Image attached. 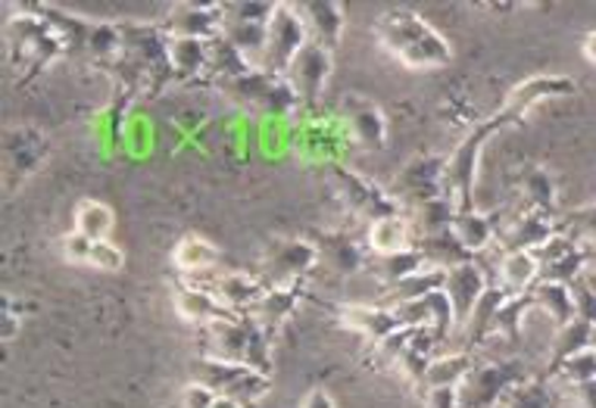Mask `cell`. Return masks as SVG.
<instances>
[{
    "label": "cell",
    "mask_w": 596,
    "mask_h": 408,
    "mask_svg": "<svg viewBox=\"0 0 596 408\" xmlns=\"http://www.w3.org/2000/svg\"><path fill=\"white\" fill-rule=\"evenodd\" d=\"M375 38L406 69H440L452 60L450 42L434 28L432 22L406 13V10L381 13L375 22Z\"/></svg>",
    "instance_id": "obj_1"
},
{
    "label": "cell",
    "mask_w": 596,
    "mask_h": 408,
    "mask_svg": "<svg viewBox=\"0 0 596 408\" xmlns=\"http://www.w3.org/2000/svg\"><path fill=\"white\" fill-rule=\"evenodd\" d=\"M509 119L503 113H494L491 119H481L472 131L466 135V141L459 143L447 160L444 172V194L456 206V215L472 212L474 209V182H478V163H481V150L484 143L494 138L496 131H503Z\"/></svg>",
    "instance_id": "obj_2"
},
{
    "label": "cell",
    "mask_w": 596,
    "mask_h": 408,
    "mask_svg": "<svg viewBox=\"0 0 596 408\" xmlns=\"http://www.w3.org/2000/svg\"><path fill=\"white\" fill-rule=\"evenodd\" d=\"M219 91H226L241 109H248L253 116H268V119H285L303 106L285 75H268L263 69H253L248 75L222 84Z\"/></svg>",
    "instance_id": "obj_3"
},
{
    "label": "cell",
    "mask_w": 596,
    "mask_h": 408,
    "mask_svg": "<svg viewBox=\"0 0 596 408\" xmlns=\"http://www.w3.org/2000/svg\"><path fill=\"white\" fill-rule=\"evenodd\" d=\"M329 182H331V190L337 194V200L344 203V209H347L349 215L366 219L369 225L381 222V219L406 215V212H403V206L397 203V200L391 197V190L378 187V184L369 182L366 175L353 172L349 165L331 163Z\"/></svg>",
    "instance_id": "obj_4"
},
{
    "label": "cell",
    "mask_w": 596,
    "mask_h": 408,
    "mask_svg": "<svg viewBox=\"0 0 596 408\" xmlns=\"http://www.w3.org/2000/svg\"><path fill=\"white\" fill-rule=\"evenodd\" d=\"M7 38H10V50H13V62L20 69L42 72L54 60L66 57V47L57 38V32L32 10V13H16L10 25H7Z\"/></svg>",
    "instance_id": "obj_5"
},
{
    "label": "cell",
    "mask_w": 596,
    "mask_h": 408,
    "mask_svg": "<svg viewBox=\"0 0 596 408\" xmlns=\"http://www.w3.org/2000/svg\"><path fill=\"white\" fill-rule=\"evenodd\" d=\"M309 44V28L300 7L278 3L275 16L268 22L266 54L260 60V69L268 75H288L290 62L300 57V50Z\"/></svg>",
    "instance_id": "obj_6"
},
{
    "label": "cell",
    "mask_w": 596,
    "mask_h": 408,
    "mask_svg": "<svg viewBox=\"0 0 596 408\" xmlns=\"http://www.w3.org/2000/svg\"><path fill=\"white\" fill-rule=\"evenodd\" d=\"M522 381H528V365L522 359L474 365L459 387V403L462 408H496L503 396Z\"/></svg>",
    "instance_id": "obj_7"
},
{
    "label": "cell",
    "mask_w": 596,
    "mask_h": 408,
    "mask_svg": "<svg viewBox=\"0 0 596 408\" xmlns=\"http://www.w3.org/2000/svg\"><path fill=\"white\" fill-rule=\"evenodd\" d=\"M444 172H447V160L440 156H415L400 168V175L391 182V197L406 209H419V206L432 203L447 197L444 194Z\"/></svg>",
    "instance_id": "obj_8"
},
{
    "label": "cell",
    "mask_w": 596,
    "mask_h": 408,
    "mask_svg": "<svg viewBox=\"0 0 596 408\" xmlns=\"http://www.w3.org/2000/svg\"><path fill=\"white\" fill-rule=\"evenodd\" d=\"M266 275L272 287L303 284L319 263V249L307 237H272L266 246Z\"/></svg>",
    "instance_id": "obj_9"
},
{
    "label": "cell",
    "mask_w": 596,
    "mask_h": 408,
    "mask_svg": "<svg viewBox=\"0 0 596 408\" xmlns=\"http://www.w3.org/2000/svg\"><path fill=\"white\" fill-rule=\"evenodd\" d=\"M169 38L216 42L226 28V3H175L163 20Z\"/></svg>",
    "instance_id": "obj_10"
},
{
    "label": "cell",
    "mask_w": 596,
    "mask_h": 408,
    "mask_svg": "<svg viewBox=\"0 0 596 408\" xmlns=\"http://www.w3.org/2000/svg\"><path fill=\"white\" fill-rule=\"evenodd\" d=\"M341 119L347 128V138L356 147L378 153L388 147V119L378 109V103L366 101L363 94H347L341 101Z\"/></svg>",
    "instance_id": "obj_11"
},
{
    "label": "cell",
    "mask_w": 596,
    "mask_h": 408,
    "mask_svg": "<svg viewBox=\"0 0 596 408\" xmlns=\"http://www.w3.org/2000/svg\"><path fill=\"white\" fill-rule=\"evenodd\" d=\"M309 241L319 249V263L337 278H353L369 268V246L344 231H316Z\"/></svg>",
    "instance_id": "obj_12"
},
{
    "label": "cell",
    "mask_w": 596,
    "mask_h": 408,
    "mask_svg": "<svg viewBox=\"0 0 596 408\" xmlns=\"http://www.w3.org/2000/svg\"><path fill=\"white\" fill-rule=\"evenodd\" d=\"M290 82V88L297 91V97L303 106H316V103L322 101V94H325V84L331 79V50H325L322 44L309 42L303 50H300V57L290 62L288 75H285Z\"/></svg>",
    "instance_id": "obj_13"
},
{
    "label": "cell",
    "mask_w": 596,
    "mask_h": 408,
    "mask_svg": "<svg viewBox=\"0 0 596 408\" xmlns=\"http://www.w3.org/2000/svg\"><path fill=\"white\" fill-rule=\"evenodd\" d=\"M488 287H491V281H488V271L481 266V259H474V263H466V266L450 268V271H447L444 290H447V296H450L459 330H462L466 322L472 318L474 306L481 303V296L488 293Z\"/></svg>",
    "instance_id": "obj_14"
},
{
    "label": "cell",
    "mask_w": 596,
    "mask_h": 408,
    "mask_svg": "<svg viewBox=\"0 0 596 408\" xmlns=\"http://www.w3.org/2000/svg\"><path fill=\"white\" fill-rule=\"evenodd\" d=\"M572 91H575L572 79H562V75H537V79H528V82L513 88L506 103L500 106V113L509 119V125H518L525 123V116L535 109L537 103L550 101V97H562V94H572Z\"/></svg>",
    "instance_id": "obj_15"
},
{
    "label": "cell",
    "mask_w": 596,
    "mask_h": 408,
    "mask_svg": "<svg viewBox=\"0 0 596 408\" xmlns=\"http://www.w3.org/2000/svg\"><path fill=\"white\" fill-rule=\"evenodd\" d=\"M172 303H175V312L185 318L187 325L194 327L216 325V322H238V318H241L238 312H231L228 306H222V303L200 284H175V290H172Z\"/></svg>",
    "instance_id": "obj_16"
},
{
    "label": "cell",
    "mask_w": 596,
    "mask_h": 408,
    "mask_svg": "<svg viewBox=\"0 0 596 408\" xmlns=\"http://www.w3.org/2000/svg\"><path fill=\"white\" fill-rule=\"evenodd\" d=\"M194 284V281H191ZM222 306H228L231 312H238V315H248L250 308L256 306L260 300H263V293H266L268 287L263 281H256V278H250V275H241V271H216V275H209L204 284Z\"/></svg>",
    "instance_id": "obj_17"
},
{
    "label": "cell",
    "mask_w": 596,
    "mask_h": 408,
    "mask_svg": "<svg viewBox=\"0 0 596 408\" xmlns=\"http://www.w3.org/2000/svg\"><path fill=\"white\" fill-rule=\"evenodd\" d=\"M559 231H555L553 219L550 215H540L535 209H528V212H522L518 219H515L513 225L503 228L500 234H496V249L506 256V253H535L540 246L547 244L550 237H555Z\"/></svg>",
    "instance_id": "obj_18"
},
{
    "label": "cell",
    "mask_w": 596,
    "mask_h": 408,
    "mask_svg": "<svg viewBox=\"0 0 596 408\" xmlns=\"http://www.w3.org/2000/svg\"><path fill=\"white\" fill-rule=\"evenodd\" d=\"M337 322L363 337H369L371 343L378 347L381 340H388L391 334L403 330V322L397 315V308H381V306H366V303H356V306H341L337 308Z\"/></svg>",
    "instance_id": "obj_19"
},
{
    "label": "cell",
    "mask_w": 596,
    "mask_h": 408,
    "mask_svg": "<svg viewBox=\"0 0 596 408\" xmlns=\"http://www.w3.org/2000/svg\"><path fill=\"white\" fill-rule=\"evenodd\" d=\"M200 352L222 359V362H238L244 365L248 359V318L241 315L238 322H216V325L200 327Z\"/></svg>",
    "instance_id": "obj_20"
},
{
    "label": "cell",
    "mask_w": 596,
    "mask_h": 408,
    "mask_svg": "<svg viewBox=\"0 0 596 408\" xmlns=\"http://www.w3.org/2000/svg\"><path fill=\"white\" fill-rule=\"evenodd\" d=\"M303 296H307L303 284L268 287L266 293H263V300L250 308L248 315L256 322V325L263 327V330H266L268 337H275V334H278V327L285 325L290 315L297 312V306H300V300H303Z\"/></svg>",
    "instance_id": "obj_21"
},
{
    "label": "cell",
    "mask_w": 596,
    "mask_h": 408,
    "mask_svg": "<svg viewBox=\"0 0 596 408\" xmlns=\"http://www.w3.org/2000/svg\"><path fill=\"white\" fill-rule=\"evenodd\" d=\"M219 263H222V249L197 234H185L172 249V266L187 275L191 281H197L200 275H216Z\"/></svg>",
    "instance_id": "obj_22"
},
{
    "label": "cell",
    "mask_w": 596,
    "mask_h": 408,
    "mask_svg": "<svg viewBox=\"0 0 596 408\" xmlns=\"http://www.w3.org/2000/svg\"><path fill=\"white\" fill-rule=\"evenodd\" d=\"M309 28V42L322 44L325 50H334L344 35V7L334 0H309L300 7Z\"/></svg>",
    "instance_id": "obj_23"
},
{
    "label": "cell",
    "mask_w": 596,
    "mask_h": 408,
    "mask_svg": "<svg viewBox=\"0 0 596 408\" xmlns=\"http://www.w3.org/2000/svg\"><path fill=\"white\" fill-rule=\"evenodd\" d=\"M415 249L425 256V263L440 271L474 263V256L466 249V244L456 237V231H440V234H428V237H415Z\"/></svg>",
    "instance_id": "obj_24"
},
{
    "label": "cell",
    "mask_w": 596,
    "mask_h": 408,
    "mask_svg": "<svg viewBox=\"0 0 596 408\" xmlns=\"http://www.w3.org/2000/svg\"><path fill=\"white\" fill-rule=\"evenodd\" d=\"M506 296H509V290H503V287H488V293L481 296V303L474 306L472 318L466 322L462 327V334H466V352H474V347H481L484 340H491L496 334V312L500 306L506 303Z\"/></svg>",
    "instance_id": "obj_25"
},
{
    "label": "cell",
    "mask_w": 596,
    "mask_h": 408,
    "mask_svg": "<svg viewBox=\"0 0 596 408\" xmlns=\"http://www.w3.org/2000/svg\"><path fill=\"white\" fill-rule=\"evenodd\" d=\"M452 231H456V237L466 244V249L472 253L474 259L478 256H484L488 249H494L496 246V219L491 212H462V215H456V222H452Z\"/></svg>",
    "instance_id": "obj_26"
},
{
    "label": "cell",
    "mask_w": 596,
    "mask_h": 408,
    "mask_svg": "<svg viewBox=\"0 0 596 408\" xmlns=\"http://www.w3.org/2000/svg\"><path fill=\"white\" fill-rule=\"evenodd\" d=\"M253 69H256V66H253L234 44L226 42L222 35H219L216 42H209V69H206V79H209V82H216L222 88V84L234 82V79L248 75Z\"/></svg>",
    "instance_id": "obj_27"
},
{
    "label": "cell",
    "mask_w": 596,
    "mask_h": 408,
    "mask_svg": "<svg viewBox=\"0 0 596 408\" xmlns=\"http://www.w3.org/2000/svg\"><path fill=\"white\" fill-rule=\"evenodd\" d=\"M366 246H369V253H375L378 259L381 256H393V253H403V249H412L415 237H412L410 219L406 215H397V219H381V222L369 225Z\"/></svg>",
    "instance_id": "obj_28"
},
{
    "label": "cell",
    "mask_w": 596,
    "mask_h": 408,
    "mask_svg": "<svg viewBox=\"0 0 596 408\" xmlns=\"http://www.w3.org/2000/svg\"><path fill=\"white\" fill-rule=\"evenodd\" d=\"M169 62H172V79H200L209 69V42L194 38H172L169 42Z\"/></svg>",
    "instance_id": "obj_29"
},
{
    "label": "cell",
    "mask_w": 596,
    "mask_h": 408,
    "mask_svg": "<svg viewBox=\"0 0 596 408\" xmlns=\"http://www.w3.org/2000/svg\"><path fill=\"white\" fill-rule=\"evenodd\" d=\"M248 365H238V362H222V359H213V355H197L191 362V381L194 384H204L213 393H228L234 387L244 374H248Z\"/></svg>",
    "instance_id": "obj_30"
},
{
    "label": "cell",
    "mask_w": 596,
    "mask_h": 408,
    "mask_svg": "<svg viewBox=\"0 0 596 408\" xmlns=\"http://www.w3.org/2000/svg\"><path fill=\"white\" fill-rule=\"evenodd\" d=\"M531 300L535 308H543L555 325L565 327L575 322V290L565 284H555V281H537L531 287Z\"/></svg>",
    "instance_id": "obj_31"
},
{
    "label": "cell",
    "mask_w": 596,
    "mask_h": 408,
    "mask_svg": "<svg viewBox=\"0 0 596 408\" xmlns=\"http://www.w3.org/2000/svg\"><path fill=\"white\" fill-rule=\"evenodd\" d=\"M474 368L472 352H450V355H434L432 365H428V374L422 381L425 389L437 387H462V381L469 377V371Z\"/></svg>",
    "instance_id": "obj_32"
},
{
    "label": "cell",
    "mask_w": 596,
    "mask_h": 408,
    "mask_svg": "<svg viewBox=\"0 0 596 408\" xmlns=\"http://www.w3.org/2000/svg\"><path fill=\"white\" fill-rule=\"evenodd\" d=\"M540 281V263L535 253H506L500 259V287L509 293H528Z\"/></svg>",
    "instance_id": "obj_33"
},
{
    "label": "cell",
    "mask_w": 596,
    "mask_h": 408,
    "mask_svg": "<svg viewBox=\"0 0 596 408\" xmlns=\"http://www.w3.org/2000/svg\"><path fill=\"white\" fill-rule=\"evenodd\" d=\"M422 268H428L425 256L412 246V249H403V253H393V256H381L375 259L371 271L378 275V281L385 287H400L403 281H410L412 275H419Z\"/></svg>",
    "instance_id": "obj_34"
},
{
    "label": "cell",
    "mask_w": 596,
    "mask_h": 408,
    "mask_svg": "<svg viewBox=\"0 0 596 408\" xmlns=\"http://www.w3.org/2000/svg\"><path fill=\"white\" fill-rule=\"evenodd\" d=\"M406 219H410L415 237H428V234L450 231L452 222H456V206H452L450 197H440V200L412 209V215H406Z\"/></svg>",
    "instance_id": "obj_35"
},
{
    "label": "cell",
    "mask_w": 596,
    "mask_h": 408,
    "mask_svg": "<svg viewBox=\"0 0 596 408\" xmlns=\"http://www.w3.org/2000/svg\"><path fill=\"white\" fill-rule=\"evenodd\" d=\"M535 308V300H531V290L528 293H509L506 303L496 312V334L509 343H518L522 340V322L525 315Z\"/></svg>",
    "instance_id": "obj_36"
},
{
    "label": "cell",
    "mask_w": 596,
    "mask_h": 408,
    "mask_svg": "<svg viewBox=\"0 0 596 408\" xmlns=\"http://www.w3.org/2000/svg\"><path fill=\"white\" fill-rule=\"evenodd\" d=\"M116 225V219H113V209L101 200H84L79 209H76V231L84 234L88 241H106L110 237V231Z\"/></svg>",
    "instance_id": "obj_37"
},
{
    "label": "cell",
    "mask_w": 596,
    "mask_h": 408,
    "mask_svg": "<svg viewBox=\"0 0 596 408\" xmlns=\"http://www.w3.org/2000/svg\"><path fill=\"white\" fill-rule=\"evenodd\" d=\"M522 190H525V197H528V203H531V209H535V212H540V215H550V219H553L555 215V184H553V178L543 172V168L531 165V168L522 175Z\"/></svg>",
    "instance_id": "obj_38"
},
{
    "label": "cell",
    "mask_w": 596,
    "mask_h": 408,
    "mask_svg": "<svg viewBox=\"0 0 596 408\" xmlns=\"http://www.w3.org/2000/svg\"><path fill=\"white\" fill-rule=\"evenodd\" d=\"M444 281H447V271H440V268H422L419 275H412L410 281H403L400 287H393L391 290V300L393 306H403V303H415V300H422V296H428L434 290H444Z\"/></svg>",
    "instance_id": "obj_39"
},
{
    "label": "cell",
    "mask_w": 596,
    "mask_h": 408,
    "mask_svg": "<svg viewBox=\"0 0 596 408\" xmlns=\"http://www.w3.org/2000/svg\"><path fill=\"white\" fill-rule=\"evenodd\" d=\"M591 337H594V325H587V322H581V318H575L572 325L559 327L553 365H550V371H553L555 365H562L565 359L577 355V352H584V349H594L591 347Z\"/></svg>",
    "instance_id": "obj_40"
},
{
    "label": "cell",
    "mask_w": 596,
    "mask_h": 408,
    "mask_svg": "<svg viewBox=\"0 0 596 408\" xmlns=\"http://www.w3.org/2000/svg\"><path fill=\"white\" fill-rule=\"evenodd\" d=\"M244 318H248V359H244V365L272 377V337L250 315H244Z\"/></svg>",
    "instance_id": "obj_41"
},
{
    "label": "cell",
    "mask_w": 596,
    "mask_h": 408,
    "mask_svg": "<svg viewBox=\"0 0 596 408\" xmlns=\"http://www.w3.org/2000/svg\"><path fill=\"white\" fill-rule=\"evenodd\" d=\"M550 389L543 387L540 381H522V384H515L506 396H503V403L496 408H550Z\"/></svg>",
    "instance_id": "obj_42"
},
{
    "label": "cell",
    "mask_w": 596,
    "mask_h": 408,
    "mask_svg": "<svg viewBox=\"0 0 596 408\" xmlns=\"http://www.w3.org/2000/svg\"><path fill=\"white\" fill-rule=\"evenodd\" d=\"M553 374H559L569 384H575V387L591 384V381H596V349H584L572 359H565L562 365L553 368Z\"/></svg>",
    "instance_id": "obj_43"
},
{
    "label": "cell",
    "mask_w": 596,
    "mask_h": 408,
    "mask_svg": "<svg viewBox=\"0 0 596 408\" xmlns=\"http://www.w3.org/2000/svg\"><path fill=\"white\" fill-rule=\"evenodd\" d=\"M268 389H272V377H268V374H260V371H253V368H250L248 374H244V377H241L234 387L228 389V393H222V396H231L234 403H241V406L248 408V406H253V403H260Z\"/></svg>",
    "instance_id": "obj_44"
},
{
    "label": "cell",
    "mask_w": 596,
    "mask_h": 408,
    "mask_svg": "<svg viewBox=\"0 0 596 408\" xmlns=\"http://www.w3.org/2000/svg\"><path fill=\"white\" fill-rule=\"evenodd\" d=\"M278 3H266V0H244V3H226V16L231 20H244V22H260V25H268L272 16H275Z\"/></svg>",
    "instance_id": "obj_45"
},
{
    "label": "cell",
    "mask_w": 596,
    "mask_h": 408,
    "mask_svg": "<svg viewBox=\"0 0 596 408\" xmlns=\"http://www.w3.org/2000/svg\"><path fill=\"white\" fill-rule=\"evenodd\" d=\"M88 266L101 268V271H123L125 253L116 244H110V241H98V244L91 246V259H88Z\"/></svg>",
    "instance_id": "obj_46"
},
{
    "label": "cell",
    "mask_w": 596,
    "mask_h": 408,
    "mask_svg": "<svg viewBox=\"0 0 596 408\" xmlns=\"http://www.w3.org/2000/svg\"><path fill=\"white\" fill-rule=\"evenodd\" d=\"M569 237L575 241L577 246L594 244L596 246V206L594 209H581L569 219Z\"/></svg>",
    "instance_id": "obj_47"
},
{
    "label": "cell",
    "mask_w": 596,
    "mask_h": 408,
    "mask_svg": "<svg viewBox=\"0 0 596 408\" xmlns=\"http://www.w3.org/2000/svg\"><path fill=\"white\" fill-rule=\"evenodd\" d=\"M91 246H94V241H88V237L79 234V231H69L60 244L62 259H66L69 266H88V259H91Z\"/></svg>",
    "instance_id": "obj_48"
},
{
    "label": "cell",
    "mask_w": 596,
    "mask_h": 408,
    "mask_svg": "<svg viewBox=\"0 0 596 408\" xmlns=\"http://www.w3.org/2000/svg\"><path fill=\"white\" fill-rule=\"evenodd\" d=\"M216 396L219 393H213L209 387H204V384H187L185 387V396H182V406L185 408H213V403H216Z\"/></svg>",
    "instance_id": "obj_49"
},
{
    "label": "cell",
    "mask_w": 596,
    "mask_h": 408,
    "mask_svg": "<svg viewBox=\"0 0 596 408\" xmlns=\"http://www.w3.org/2000/svg\"><path fill=\"white\" fill-rule=\"evenodd\" d=\"M425 403H428V408H462V403H459V387L428 389Z\"/></svg>",
    "instance_id": "obj_50"
},
{
    "label": "cell",
    "mask_w": 596,
    "mask_h": 408,
    "mask_svg": "<svg viewBox=\"0 0 596 408\" xmlns=\"http://www.w3.org/2000/svg\"><path fill=\"white\" fill-rule=\"evenodd\" d=\"M300 408H337V406H334V399H331L329 389L316 387V389H309L307 399H303V406Z\"/></svg>",
    "instance_id": "obj_51"
},
{
    "label": "cell",
    "mask_w": 596,
    "mask_h": 408,
    "mask_svg": "<svg viewBox=\"0 0 596 408\" xmlns=\"http://www.w3.org/2000/svg\"><path fill=\"white\" fill-rule=\"evenodd\" d=\"M581 389V399H584V406L587 408H596V381H591V384H584Z\"/></svg>",
    "instance_id": "obj_52"
},
{
    "label": "cell",
    "mask_w": 596,
    "mask_h": 408,
    "mask_svg": "<svg viewBox=\"0 0 596 408\" xmlns=\"http://www.w3.org/2000/svg\"><path fill=\"white\" fill-rule=\"evenodd\" d=\"M584 57L596 62V32H591V35L584 38Z\"/></svg>",
    "instance_id": "obj_53"
},
{
    "label": "cell",
    "mask_w": 596,
    "mask_h": 408,
    "mask_svg": "<svg viewBox=\"0 0 596 408\" xmlns=\"http://www.w3.org/2000/svg\"><path fill=\"white\" fill-rule=\"evenodd\" d=\"M213 408H244L241 403H234L231 396H216V403H213Z\"/></svg>",
    "instance_id": "obj_54"
},
{
    "label": "cell",
    "mask_w": 596,
    "mask_h": 408,
    "mask_svg": "<svg viewBox=\"0 0 596 408\" xmlns=\"http://www.w3.org/2000/svg\"><path fill=\"white\" fill-rule=\"evenodd\" d=\"M584 278H587L584 284L591 287V290H594V293H596V268H587V275H584Z\"/></svg>",
    "instance_id": "obj_55"
},
{
    "label": "cell",
    "mask_w": 596,
    "mask_h": 408,
    "mask_svg": "<svg viewBox=\"0 0 596 408\" xmlns=\"http://www.w3.org/2000/svg\"><path fill=\"white\" fill-rule=\"evenodd\" d=\"M591 347L596 349V322H594V337H591Z\"/></svg>",
    "instance_id": "obj_56"
}]
</instances>
